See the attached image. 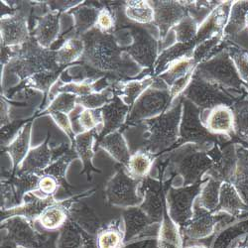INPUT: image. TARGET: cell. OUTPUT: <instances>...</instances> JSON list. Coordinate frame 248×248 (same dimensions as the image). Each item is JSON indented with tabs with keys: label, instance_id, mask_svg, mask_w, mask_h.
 I'll list each match as a JSON object with an SVG mask.
<instances>
[{
	"label": "cell",
	"instance_id": "cell-1",
	"mask_svg": "<svg viewBox=\"0 0 248 248\" xmlns=\"http://www.w3.org/2000/svg\"><path fill=\"white\" fill-rule=\"evenodd\" d=\"M80 38L85 43L80 60L87 67L121 80L141 73L142 68L123 51L113 34L102 33L94 27Z\"/></svg>",
	"mask_w": 248,
	"mask_h": 248
},
{
	"label": "cell",
	"instance_id": "cell-2",
	"mask_svg": "<svg viewBox=\"0 0 248 248\" xmlns=\"http://www.w3.org/2000/svg\"><path fill=\"white\" fill-rule=\"evenodd\" d=\"M182 110L183 97L180 96L168 111L138 124L143 131L142 144L139 149L154 155L178 143Z\"/></svg>",
	"mask_w": 248,
	"mask_h": 248
},
{
	"label": "cell",
	"instance_id": "cell-3",
	"mask_svg": "<svg viewBox=\"0 0 248 248\" xmlns=\"http://www.w3.org/2000/svg\"><path fill=\"white\" fill-rule=\"evenodd\" d=\"M5 67V72L16 75L21 81L36 74L64 70L57 64L56 51L41 47L33 36L22 46L16 47L14 58Z\"/></svg>",
	"mask_w": 248,
	"mask_h": 248
},
{
	"label": "cell",
	"instance_id": "cell-4",
	"mask_svg": "<svg viewBox=\"0 0 248 248\" xmlns=\"http://www.w3.org/2000/svg\"><path fill=\"white\" fill-rule=\"evenodd\" d=\"M170 161L173 170L182 178L183 186L202 182L214 163L209 151L194 144L181 145L171 154Z\"/></svg>",
	"mask_w": 248,
	"mask_h": 248
},
{
	"label": "cell",
	"instance_id": "cell-5",
	"mask_svg": "<svg viewBox=\"0 0 248 248\" xmlns=\"http://www.w3.org/2000/svg\"><path fill=\"white\" fill-rule=\"evenodd\" d=\"M1 231L5 232L3 244L13 248H57L59 232L41 233L32 221L20 217L1 220Z\"/></svg>",
	"mask_w": 248,
	"mask_h": 248
},
{
	"label": "cell",
	"instance_id": "cell-6",
	"mask_svg": "<svg viewBox=\"0 0 248 248\" xmlns=\"http://www.w3.org/2000/svg\"><path fill=\"white\" fill-rule=\"evenodd\" d=\"M195 73L201 78L229 91L243 95L248 92L240 79L234 62L226 48L217 52L209 60L200 63L196 67Z\"/></svg>",
	"mask_w": 248,
	"mask_h": 248
},
{
	"label": "cell",
	"instance_id": "cell-7",
	"mask_svg": "<svg viewBox=\"0 0 248 248\" xmlns=\"http://www.w3.org/2000/svg\"><path fill=\"white\" fill-rule=\"evenodd\" d=\"M181 96L193 102L204 113L218 106L232 108L234 103L244 95L223 89L194 73L190 85Z\"/></svg>",
	"mask_w": 248,
	"mask_h": 248
},
{
	"label": "cell",
	"instance_id": "cell-8",
	"mask_svg": "<svg viewBox=\"0 0 248 248\" xmlns=\"http://www.w3.org/2000/svg\"><path fill=\"white\" fill-rule=\"evenodd\" d=\"M173 102L169 87L157 77L153 85L132 106L125 124L136 126L143 121L157 117L168 111Z\"/></svg>",
	"mask_w": 248,
	"mask_h": 248
},
{
	"label": "cell",
	"instance_id": "cell-9",
	"mask_svg": "<svg viewBox=\"0 0 248 248\" xmlns=\"http://www.w3.org/2000/svg\"><path fill=\"white\" fill-rule=\"evenodd\" d=\"M217 137L218 136L212 134L206 129L202 120V110L193 102L183 97V110L178 143L181 145L194 144L202 149L209 151L214 146Z\"/></svg>",
	"mask_w": 248,
	"mask_h": 248
},
{
	"label": "cell",
	"instance_id": "cell-10",
	"mask_svg": "<svg viewBox=\"0 0 248 248\" xmlns=\"http://www.w3.org/2000/svg\"><path fill=\"white\" fill-rule=\"evenodd\" d=\"M125 26L131 35L132 41L123 51L142 69L152 68L160 54L159 38L142 25L125 22Z\"/></svg>",
	"mask_w": 248,
	"mask_h": 248
},
{
	"label": "cell",
	"instance_id": "cell-11",
	"mask_svg": "<svg viewBox=\"0 0 248 248\" xmlns=\"http://www.w3.org/2000/svg\"><path fill=\"white\" fill-rule=\"evenodd\" d=\"M141 181L130 177L123 166L108 181L106 188L108 202L122 209L139 206L143 201L139 192Z\"/></svg>",
	"mask_w": 248,
	"mask_h": 248
},
{
	"label": "cell",
	"instance_id": "cell-12",
	"mask_svg": "<svg viewBox=\"0 0 248 248\" xmlns=\"http://www.w3.org/2000/svg\"><path fill=\"white\" fill-rule=\"evenodd\" d=\"M204 180L201 183L172 187L166 195V208L170 217L180 226V229L187 224L194 213V205L201 194Z\"/></svg>",
	"mask_w": 248,
	"mask_h": 248
},
{
	"label": "cell",
	"instance_id": "cell-13",
	"mask_svg": "<svg viewBox=\"0 0 248 248\" xmlns=\"http://www.w3.org/2000/svg\"><path fill=\"white\" fill-rule=\"evenodd\" d=\"M224 41L248 53V1H233L223 31Z\"/></svg>",
	"mask_w": 248,
	"mask_h": 248
},
{
	"label": "cell",
	"instance_id": "cell-14",
	"mask_svg": "<svg viewBox=\"0 0 248 248\" xmlns=\"http://www.w3.org/2000/svg\"><path fill=\"white\" fill-rule=\"evenodd\" d=\"M154 8V26L159 32V41L163 42L170 31L188 16L184 1H150Z\"/></svg>",
	"mask_w": 248,
	"mask_h": 248
},
{
	"label": "cell",
	"instance_id": "cell-15",
	"mask_svg": "<svg viewBox=\"0 0 248 248\" xmlns=\"http://www.w3.org/2000/svg\"><path fill=\"white\" fill-rule=\"evenodd\" d=\"M0 32H1V46L4 47L22 46L31 38L27 17L16 10L11 14L1 17Z\"/></svg>",
	"mask_w": 248,
	"mask_h": 248
},
{
	"label": "cell",
	"instance_id": "cell-16",
	"mask_svg": "<svg viewBox=\"0 0 248 248\" xmlns=\"http://www.w3.org/2000/svg\"><path fill=\"white\" fill-rule=\"evenodd\" d=\"M50 135L47 136L46 140L41 144V145L31 148L25 160L20 165L17 171L33 173L37 175H42L43 172L50 166L54 159L69 148L68 145L63 144L61 147L57 149H53L50 146ZM16 171V172H17ZM15 172V173H16Z\"/></svg>",
	"mask_w": 248,
	"mask_h": 248
},
{
	"label": "cell",
	"instance_id": "cell-17",
	"mask_svg": "<svg viewBox=\"0 0 248 248\" xmlns=\"http://www.w3.org/2000/svg\"><path fill=\"white\" fill-rule=\"evenodd\" d=\"M224 214H215L204 210L196 201L194 213L183 230L185 234L195 240H202L210 237L216 232L218 221Z\"/></svg>",
	"mask_w": 248,
	"mask_h": 248
},
{
	"label": "cell",
	"instance_id": "cell-18",
	"mask_svg": "<svg viewBox=\"0 0 248 248\" xmlns=\"http://www.w3.org/2000/svg\"><path fill=\"white\" fill-rule=\"evenodd\" d=\"M139 192L143 199L139 205L141 210L145 212L154 222L160 223L166 206V201L163 199L161 183L151 178L144 179L140 183Z\"/></svg>",
	"mask_w": 248,
	"mask_h": 248
},
{
	"label": "cell",
	"instance_id": "cell-19",
	"mask_svg": "<svg viewBox=\"0 0 248 248\" xmlns=\"http://www.w3.org/2000/svg\"><path fill=\"white\" fill-rule=\"evenodd\" d=\"M214 163L205 177L214 178L221 182H231L237 165L236 148L232 144L225 145L222 149L217 148V145L209 150Z\"/></svg>",
	"mask_w": 248,
	"mask_h": 248
},
{
	"label": "cell",
	"instance_id": "cell-20",
	"mask_svg": "<svg viewBox=\"0 0 248 248\" xmlns=\"http://www.w3.org/2000/svg\"><path fill=\"white\" fill-rule=\"evenodd\" d=\"M55 202L56 201L54 198H45L36 192L27 194L21 204L11 209L1 210V220L9 217H20L35 222L43 212Z\"/></svg>",
	"mask_w": 248,
	"mask_h": 248
},
{
	"label": "cell",
	"instance_id": "cell-21",
	"mask_svg": "<svg viewBox=\"0 0 248 248\" xmlns=\"http://www.w3.org/2000/svg\"><path fill=\"white\" fill-rule=\"evenodd\" d=\"M232 6V1L219 2V4L200 24L196 38L197 44H200L202 41L208 40L214 36L223 34L224 28L227 21H229Z\"/></svg>",
	"mask_w": 248,
	"mask_h": 248
},
{
	"label": "cell",
	"instance_id": "cell-22",
	"mask_svg": "<svg viewBox=\"0 0 248 248\" xmlns=\"http://www.w3.org/2000/svg\"><path fill=\"white\" fill-rule=\"evenodd\" d=\"M130 109L131 108L125 105L116 94L109 103L100 108L102 127L99 135L97 136L98 140L112 132L118 131V129L126 122Z\"/></svg>",
	"mask_w": 248,
	"mask_h": 248
},
{
	"label": "cell",
	"instance_id": "cell-23",
	"mask_svg": "<svg viewBox=\"0 0 248 248\" xmlns=\"http://www.w3.org/2000/svg\"><path fill=\"white\" fill-rule=\"evenodd\" d=\"M122 222L125 242H129L138 238L139 236L145 234L154 222L140 206H133V208L124 209L122 213Z\"/></svg>",
	"mask_w": 248,
	"mask_h": 248
},
{
	"label": "cell",
	"instance_id": "cell-24",
	"mask_svg": "<svg viewBox=\"0 0 248 248\" xmlns=\"http://www.w3.org/2000/svg\"><path fill=\"white\" fill-rule=\"evenodd\" d=\"M203 123L212 134L232 137L234 135V114L231 107L218 106L203 117Z\"/></svg>",
	"mask_w": 248,
	"mask_h": 248
},
{
	"label": "cell",
	"instance_id": "cell-25",
	"mask_svg": "<svg viewBox=\"0 0 248 248\" xmlns=\"http://www.w3.org/2000/svg\"><path fill=\"white\" fill-rule=\"evenodd\" d=\"M60 27V12L51 10L37 19L33 37L41 47L50 49L59 37Z\"/></svg>",
	"mask_w": 248,
	"mask_h": 248
},
{
	"label": "cell",
	"instance_id": "cell-26",
	"mask_svg": "<svg viewBox=\"0 0 248 248\" xmlns=\"http://www.w3.org/2000/svg\"><path fill=\"white\" fill-rule=\"evenodd\" d=\"M57 248H95V237L86 233L69 218L59 231Z\"/></svg>",
	"mask_w": 248,
	"mask_h": 248
},
{
	"label": "cell",
	"instance_id": "cell-27",
	"mask_svg": "<svg viewBox=\"0 0 248 248\" xmlns=\"http://www.w3.org/2000/svg\"><path fill=\"white\" fill-rule=\"evenodd\" d=\"M154 80L155 78L151 76L143 77L139 79L118 80L112 86V91L125 105L132 108L135 101L153 85Z\"/></svg>",
	"mask_w": 248,
	"mask_h": 248
},
{
	"label": "cell",
	"instance_id": "cell-28",
	"mask_svg": "<svg viewBox=\"0 0 248 248\" xmlns=\"http://www.w3.org/2000/svg\"><path fill=\"white\" fill-rule=\"evenodd\" d=\"M72 203L70 200L60 202H56L43 212L37 222L46 232H59L69 220V211Z\"/></svg>",
	"mask_w": 248,
	"mask_h": 248
},
{
	"label": "cell",
	"instance_id": "cell-29",
	"mask_svg": "<svg viewBox=\"0 0 248 248\" xmlns=\"http://www.w3.org/2000/svg\"><path fill=\"white\" fill-rule=\"evenodd\" d=\"M247 204L231 182H222L219 191L218 205L216 214H225L231 217L241 215L247 208Z\"/></svg>",
	"mask_w": 248,
	"mask_h": 248
},
{
	"label": "cell",
	"instance_id": "cell-30",
	"mask_svg": "<svg viewBox=\"0 0 248 248\" xmlns=\"http://www.w3.org/2000/svg\"><path fill=\"white\" fill-rule=\"evenodd\" d=\"M96 135H98L96 130L79 132L76 134L72 143L78 157L81 160L82 165H84V171L81 173H86L89 180L91 174L93 172H96L93 165V158L94 155L93 146Z\"/></svg>",
	"mask_w": 248,
	"mask_h": 248
},
{
	"label": "cell",
	"instance_id": "cell-31",
	"mask_svg": "<svg viewBox=\"0 0 248 248\" xmlns=\"http://www.w3.org/2000/svg\"><path fill=\"white\" fill-rule=\"evenodd\" d=\"M69 218L80 230L93 237H95L101 229L99 218L90 206L84 202L72 203L69 211Z\"/></svg>",
	"mask_w": 248,
	"mask_h": 248
},
{
	"label": "cell",
	"instance_id": "cell-32",
	"mask_svg": "<svg viewBox=\"0 0 248 248\" xmlns=\"http://www.w3.org/2000/svg\"><path fill=\"white\" fill-rule=\"evenodd\" d=\"M97 143L101 149L105 150L123 167H125L132 153L130 152L126 139L119 130L99 139Z\"/></svg>",
	"mask_w": 248,
	"mask_h": 248
},
{
	"label": "cell",
	"instance_id": "cell-33",
	"mask_svg": "<svg viewBox=\"0 0 248 248\" xmlns=\"http://www.w3.org/2000/svg\"><path fill=\"white\" fill-rule=\"evenodd\" d=\"M158 248H184L180 226L170 217L165 206L163 218L157 232Z\"/></svg>",
	"mask_w": 248,
	"mask_h": 248
},
{
	"label": "cell",
	"instance_id": "cell-34",
	"mask_svg": "<svg viewBox=\"0 0 248 248\" xmlns=\"http://www.w3.org/2000/svg\"><path fill=\"white\" fill-rule=\"evenodd\" d=\"M31 131H32V121H28L26 125L19 132L16 138L9 144L8 146L4 147V150L8 153L11 158L13 171L16 172L20 165L25 160L30 149V140H31Z\"/></svg>",
	"mask_w": 248,
	"mask_h": 248
},
{
	"label": "cell",
	"instance_id": "cell-35",
	"mask_svg": "<svg viewBox=\"0 0 248 248\" xmlns=\"http://www.w3.org/2000/svg\"><path fill=\"white\" fill-rule=\"evenodd\" d=\"M99 10L100 7L93 4H79L73 8L70 11L75 20L73 36L81 37L93 29L96 25Z\"/></svg>",
	"mask_w": 248,
	"mask_h": 248
},
{
	"label": "cell",
	"instance_id": "cell-36",
	"mask_svg": "<svg viewBox=\"0 0 248 248\" xmlns=\"http://www.w3.org/2000/svg\"><path fill=\"white\" fill-rule=\"evenodd\" d=\"M125 243L122 218L101 227L95 236V248H123Z\"/></svg>",
	"mask_w": 248,
	"mask_h": 248
},
{
	"label": "cell",
	"instance_id": "cell-37",
	"mask_svg": "<svg viewBox=\"0 0 248 248\" xmlns=\"http://www.w3.org/2000/svg\"><path fill=\"white\" fill-rule=\"evenodd\" d=\"M197 42L196 40L193 41V42L190 43H175L172 46L164 49L160 54L159 57L156 61V63L154 65V73L159 76L162 74L165 70L167 69V67L172 64L173 62L187 57L190 55H193L195 48L197 47Z\"/></svg>",
	"mask_w": 248,
	"mask_h": 248
},
{
	"label": "cell",
	"instance_id": "cell-38",
	"mask_svg": "<svg viewBox=\"0 0 248 248\" xmlns=\"http://www.w3.org/2000/svg\"><path fill=\"white\" fill-rule=\"evenodd\" d=\"M154 164V155L145 150H136L133 152L125 165L127 174L137 181L148 178Z\"/></svg>",
	"mask_w": 248,
	"mask_h": 248
},
{
	"label": "cell",
	"instance_id": "cell-39",
	"mask_svg": "<svg viewBox=\"0 0 248 248\" xmlns=\"http://www.w3.org/2000/svg\"><path fill=\"white\" fill-rule=\"evenodd\" d=\"M70 118L74 129L78 127L81 130V132L96 130L98 135L101 131L102 116L100 109H85L79 106H77L75 110L70 114Z\"/></svg>",
	"mask_w": 248,
	"mask_h": 248
},
{
	"label": "cell",
	"instance_id": "cell-40",
	"mask_svg": "<svg viewBox=\"0 0 248 248\" xmlns=\"http://www.w3.org/2000/svg\"><path fill=\"white\" fill-rule=\"evenodd\" d=\"M85 52V43L80 37L72 36L66 39L56 51L57 64L65 68L80 60Z\"/></svg>",
	"mask_w": 248,
	"mask_h": 248
},
{
	"label": "cell",
	"instance_id": "cell-41",
	"mask_svg": "<svg viewBox=\"0 0 248 248\" xmlns=\"http://www.w3.org/2000/svg\"><path fill=\"white\" fill-rule=\"evenodd\" d=\"M123 12L126 19L138 25H150L154 22V8L150 1H125Z\"/></svg>",
	"mask_w": 248,
	"mask_h": 248
},
{
	"label": "cell",
	"instance_id": "cell-42",
	"mask_svg": "<svg viewBox=\"0 0 248 248\" xmlns=\"http://www.w3.org/2000/svg\"><path fill=\"white\" fill-rule=\"evenodd\" d=\"M197 66L198 65L196 64L193 55H190L173 62L172 64L167 67L166 70L157 77L170 88L174 82L180 78L193 73Z\"/></svg>",
	"mask_w": 248,
	"mask_h": 248
},
{
	"label": "cell",
	"instance_id": "cell-43",
	"mask_svg": "<svg viewBox=\"0 0 248 248\" xmlns=\"http://www.w3.org/2000/svg\"><path fill=\"white\" fill-rule=\"evenodd\" d=\"M237 165L231 183L248 205V151L236 149Z\"/></svg>",
	"mask_w": 248,
	"mask_h": 248
},
{
	"label": "cell",
	"instance_id": "cell-44",
	"mask_svg": "<svg viewBox=\"0 0 248 248\" xmlns=\"http://www.w3.org/2000/svg\"><path fill=\"white\" fill-rule=\"evenodd\" d=\"M78 158V157L76 151L75 150L73 151L70 148H68L64 152L59 154L54 159L52 164L43 172V174L53 176L54 178H56L58 180V182L61 185V187L66 188V187H68L67 180H66L67 170L71 165V163Z\"/></svg>",
	"mask_w": 248,
	"mask_h": 248
},
{
	"label": "cell",
	"instance_id": "cell-45",
	"mask_svg": "<svg viewBox=\"0 0 248 248\" xmlns=\"http://www.w3.org/2000/svg\"><path fill=\"white\" fill-rule=\"evenodd\" d=\"M221 183V181L206 177L202 184L201 194L197 199L198 203L202 208L216 214L218 205Z\"/></svg>",
	"mask_w": 248,
	"mask_h": 248
},
{
	"label": "cell",
	"instance_id": "cell-46",
	"mask_svg": "<svg viewBox=\"0 0 248 248\" xmlns=\"http://www.w3.org/2000/svg\"><path fill=\"white\" fill-rule=\"evenodd\" d=\"M41 175L26 173V172H19L17 171L12 178L11 183L14 187L16 199L18 202V205L21 204L24 197L27 194L36 192L38 190V184L40 181Z\"/></svg>",
	"mask_w": 248,
	"mask_h": 248
},
{
	"label": "cell",
	"instance_id": "cell-47",
	"mask_svg": "<svg viewBox=\"0 0 248 248\" xmlns=\"http://www.w3.org/2000/svg\"><path fill=\"white\" fill-rule=\"evenodd\" d=\"M232 108L234 114V135L248 143V98H240Z\"/></svg>",
	"mask_w": 248,
	"mask_h": 248
},
{
	"label": "cell",
	"instance_id": "cell-48",
	"mask_svg": "<svg viewBox=\"0 0 248 248\" xmlns=\"http://www.w3.org/2000/svg\"><path fill=\"white\" fill-rule=\"evenodd\" d=\"M62 71L63 70L57 72H43L40 74H36L22 81L23 89L40 91L42 93H50L53 86L58 81Z\"/></svg>",
	"mask_w": 248,
	"mask_h": 248
},
{
	"label": "cell",
	"instance_id": "cell-49",
	"mask_svg": "<svg viewBox=\"0 0 248 248\" xmlns=\"http://www.w3.org/2000/svg\"><path fill=\"white\" fill-rule=\"evenodd\" d=\"M114 95L115 93L113 91L109 88H107L101 92H94L91 94L78 97L77 105L85 109L96 110L102 108L108 103H109L113 99Z\"/></svg>",
	"mask_w": 248,
	"mask_h": 248
},
{
	"label": "cell",
	"instance_id": "cell-50",
	"mask_svg": "<svg viewBox=\"0 0 248 248\" xmlns=\"http://www.w3.org/2000/svg\"><path fill=\"white\" fill-rule=\"evenodd\" d=\"M199 24L191 16H186L171 31L174 33L176 43H190L196 40Z\"/></svg>",
	"mask_w": 248,
	"mask_h": 248
},
{
	"label": "cell",
	"instance_id": "cell-51",
	"mask_svg": "<svg viewBox=\"0 0 248 248\" xmlns=\"http://www.w3.org/2000/svg\"><path fill=\"white\" fill-rule=\"evenodd\" d=\"M77 99H78V96L72 93H59L47 106L45 112L48 113L50 111H59V112H63L70 115L78 106Z\"/></svg>",
	"mask_w": 248,
	"mask_h": 248
},
{
	"label": "cell",
	"instance_id": "cell-52",
	"mask_svg": "<svg viewBox=\"0 0 248 248\" xmlns=\"http://www.w3.org/2000/svg\"><path fill=\"white\" fill-rule=\"evenodd\" d=\"M220 1H184L188 15L200 25Z\"/></svg>",
	"mask_w": 248,
	"mask_h": 248
},
{
	"label": "cell",
	"instance_id": "cell-53",
	"mask_svg": "<svg viewBox=\"0 0 248 248\" xmlns=\"http://www.w3.org/2000/svg\"><path fill=\"white\" fill-rule=\"evenodd\" d=\"M226 49L234 62L240 79L248 90V53L230 44H227Z\"/></svg>",
	"mask_w": 248,
	"mask_h": 248
},
{
	"label": "cell",
	"instance_id": "cell-54",
	"mask_svg": "<svg viewBox=\"0 0 248 248\" xmlns=\"http://www.w3.org/2000/svg\"><path fill=\"white\" fill-rule=\"evenodd\" d=\"M116 25L117 17L115 11L107 6L100 7L95 28L102 33L112 34L116 29Z\"/></svg>",
	"mask_w": 248,
	"mask_h": 248
},
{
	"label": "cell",
	"instance_id": "cell-55",
	"mask_svg": "<svg viewBox=\"0 0 248 248\" xmlns=\"http://www.w3.org/2000/svg\"><path fill=\"white\" fill-rule=\"evenodd\" d=\"M60 187L61 185L56 178L50 175L43 174L40 177L38 190L36 191V193L45 198H54Z\"/></svg>",
	"mask_w": 248,
	"mask_h": 248
},
{
	"label": "cell",
	"instance_id": "cell-56",
	"mask_svg": "<svg viewBox=\"0 0 248 248\" xmlns=\"http://www.w3.org/2000/svg\"><path fill=\"white\" fill-rule=\"evenodd\" d=\"M26 120L11 121L4 126H1V146L4 148L16 138V136L26 125Z\"/></svg>",
	"mask_w": 248,
	"mask_h": 248
},
{
	"label": "cell",
	"instance_id": "cell-57",
	"mask_svg": "<svg viewBox=\"0 0 248 248\" xmlns=\"http://www.w3.org/2000/svg\"><path fill=\"white\" fill-rule=\"evenodd\" d=\"M48 114L52 116L55 123L68 135L71 142L73 143L76 134L73 128V124H72L70 115L63 112H59V111H50L48 112Z\"/></svg>",
	"mask_w": 248,
	"mask_h": 248
},
{
	"label": "cell",
	"instance_id": "cell-58",
	"mask_svg": "<svg viewBox=\"0 0 248 248\" xmlns=\"http://www.w3.org/2000/svg\"><path fill=\"white\" fill-rule=\"evenodd\" d=\"M10 121L9 106L4 98H1V126L6 125Z\"/></svg>",
	"mask_w": 248,
	"mask_h": 248
},
{
	"label": "cell",
	"instance_id": "cell-59",
	"mask_svg": "<svg viewBox=\"0 0 248 248\" xmlns=\"http://www.w3.org/2000/svg\"><path fill=\"white\" fill-rule=\"evenodd\" d=\"M184 248H209V247H206V246H204V245H202V244H194V245L186 246V247H184Z\"/></svg>",
	"mask_w": 248,
	"mask_h": 248
},
{
	"label": "cell",
	"instance_id": "cell-60",
	"mask_svg": "<svg viewBox=\"0 0 248 248\" xmlns=\"http://www.w3.org/2000/svg\"><path fill=\"white\" fill-rule=\"evenodd\" d=\"M233 248H248V247H246V246H235Z\"/></svg>",
	"mask_w": 248,
	"mask_h": 248
}]
</instances>
